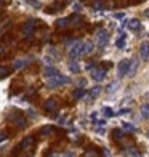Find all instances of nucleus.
Instances as JSON below:
<instances>
[{"label": "nucleus", "instance_id": "58836bf2", "mask_svg": "<svg viewBox=\"0 0 149 157\" xmlns=\"http://www.w3.org/2000/svg\"><path fill=\"white\" fill-rule=\"evenodd\" d=\"M85 85H87V80H85V78H80V80H79V87H85Z\"/></svg>", "mask_w": 149, "mask_h": 157}, {"label": "nucleus", "instance_id": "f03ea898", "mask_svg": "<svg viewBox=\"0 0 149 157\" xmlns=\"http://www.w3.org/2000/svg\"><path fill=\"white\" fill-rule=\"evenodd\" d=\"M96 39H98V47L101 50H104L106 47H108V44H109V32L106 29H98Z\"/></svg>", "mask_w": 149, "mask_h": 157}, {"label": "nucleus", "instance_id": "c03bdc74", "mask_svg": "<svg viewBox=\"0 0 149 157\" xmlns=\"http://www.w3.org/2000/svg\"><path fill=\"white\" fill-rule=\"evenodd\" d=\"M103 154H104V155H111V152H109V149H103Z\"/></svg>", "mask_w": 149, "mask_h": 157}, {"label": "nucleus", "instance_id": "1a4fd4ad", "mask_svg": "<svg viewBox=\"0 0 149 157\" xmlns=\"http://www.w3.org/2000/svg\"><path fill=\"white\" fill-rule=\"evenodd\" d=\"M127 29H128V31H133V32L139 31V29H141V23H139V19H136V18L128 19V21H127Z\"/></svg>", "mask_w": 149, "mask_h": 157}, {"label": "nucleus", "instance_id": "a19ab883", "mask_svg": "<svg viewBox=\"0 0 149 157\" xmlns=\"http://www.w3.org/2000/svg\"><path fill=\"white\" fill-rule=\"evenodd\" d=\"M45 63H47V64H52V63H53V58H50V56H45Z\"/></svg>", "mask_w": 149, "mask_h": 157}, {"label": "nucleus", "instance_id": "0eeeda50", "mask_svg": "<svg viewBox=\"0 0 149 157\" xmlns=\"http://www.w3.org/2000/svg\"><path fill=\"white\" fill-rule=\"evenodd\" d=\"M90 74H91V78L95 82H103L106 78V69H93Z\"/></svg>", "mask_w": 149, "mask_h": 157}, {"label": "nucleus", "instance_id": "ddd939ff", "mask_svg": "<svg viewBox=\"0 0 149 157\" xmlns=\"http://www.w3.org/2000/svg\"><path fill=\"white\" fill-rule=\"evenodd\" d=\"M45 109L48 112H56V109H58V103H56L55 98H50L45 101Z\"/></svg>", "mask_w": 149, "mask_h": 157}, {"label": "nucleus", "instance_id": "79ce46f5", "mask_svg": "<svg viewBox=\"0 0 149 157\" xmlns=\"http://www.w3.org/2000/svg\"><path fill=\"white\" fill-rule=\"evenodd\" d=\"M5 140H6V136H5L3 133H0V143H2V141H5Z\"/></svg>", "mask_w": 149, "mask_h": 157}, {"label": "nucleus", "instance_id": "8fccbe9b", "mask_svg": "<svg viewBox=\"0 0 149 157\" xmlns=\"http://www.w3.org/2000/svg\"><path fill=\"white\" fill-rule=\"evenodd\" d=\"M2 2H3V0H0V3H2Z\"/></svg>", "mask_w": 149, "mask_h": 157}, {"label": "nucleus", "instance_id": "7ed1b4c3", "mask_svg": "<svg viewBox=\"0 0 149 157\" xmlns=\"http://www.w3.org/2000/svg\"><path fill=\"white\" fill-rule=\"evenodd\" d=\"M82 44H83V42L77 40L72 47H69V56L72 59H77L79 56H82Z\"/></svg>", "mask_w": 149, "mask_h": 157}, {"label": "nucleus", "instance_id": "4468645a", "mask_svg": "<svg viewBox=\"0 0 149 157\" xmlns=\"http://www.w3.org/2000/svg\"><path fill=\"white\" fill-rule=\"evenodd\" d=\"M29 63H31V58H27V59H23V58L15 59V61H13V69H21V67L27 66Z\"/></svg>", "mask_w": 149, "mask_h": 157}, {"label": "nucleus", "instance_id": "cd10ccee", "mask_svg": "<svg viewBox=\"0 0 149 157\" xmlns=\"http://www.w3.org/2000/svg\"><path fill=\"white\" fill-rule=\"evenodd\" d=\"M52 130H53V127L52 125H47V127H44V128H40V135H42V136H47V135H50V133H52Z\"/></svg>", "mask_w": 149, "mask_h": 157}, {"label": "nucleus", "instance_id": "49530a36", "mask_svg": "<svg viewBox=\"0 0 149 157\" xmlns=\"http://www.w3.org/2000/svg\"><path fill=\"white\" fill-rule=\"evenodd\" d=\"M85 155H96L95 152H91V151H88V152H85Z\"/></svg>", "mask_w": 149, "mask_h": 157}, {"label": "nucleus", "instance_id": "2eb2a0df", "mask_svg": "<svg viewBox=\"0 0 149 157\" xmlns=\"http://www.w3.org/2000/svg\"><path fill=\"white\" fill-rule=\"evenodd\" d=\"M32 144H34V138L32 136H27V138H24L23 141H21V144L18 146V149H29Z\"/></svg>", "mask_w": 149, "mask_h": 157}, {"label": "nucleus", "instance_id": "a878e982", "mask_svg": "<svg viewBox=\"0 0 149 157\" xmlns=\"http://www.w3.org/2000/svg\"><path fill=\"white\" fill-rule=\"evenodd\" d=\"M141 116H143L144 119H149V103L141 106Z\"/></svg>", "mask_w": 149, "mask_h": 157}, {"label": "nucleus", "instance_id": "473e14b6", "mask_svg": "<svg viewBox=\"0 0 149 157\" xmlns=\"http://www.w3.org/2000/svg\"><path fill=\"white\" fill-rule=\"evenodd\" d=\"M26 2L29 3V5H32L34 8H37V10L40 8V2H37V0H26Z\"/></svg>", "mask_w": 149, "mask_h": 157}, {"label": "nucleus", "instance_id": "72a5a7b5", "mask_svg": "<svg viewBox=\"0 0 149 157\" xmlns=\"http://www.w3.org/2000/svg\"><path fill=\"white\" fill-rule=\"evenodd\" d=\"M26 112H27V116H29V117H32V119H35V117H37V112H35L34 109H27Z\"/></svg>", "mask_w": 149, "mask_h": 157}, {"label": "nucleus", "instance_id": "39448f33", "mask_svg": "<svg viewBox=\"0 0 149 157\" xmlns=\"http://www.w3.org/2000/svg\"><path fill=\"white\" fill-rule=\"evenodd\" d=\"M128 67H130V61L128 59H122L117 64V75H119V78H122V77H125L127 74H128Z\"/></svg>", "mask_w": 149, "mask_h": 157}, {"label": "nucleus", "instance_id": "c9c22d12", "mask_svg": "<svg viewBox=\"0 0 149 157\" xmlns=\"http://www.w3.org/2000/svg\"><path fill=\"white\" fill-rule=\"evenodd\" d=\"M114 18H116V19H124L125 15H124V13H114Z\"/></svg>", "mask_w": 149, "mask_h": 157}, {"label": "nucleus", "instance_id": "dca6fc26", "mask_svg": "<svg viewBox=\"0 0 149 157\" xmlns=\"http://www.w3.org/2000/svg\"><path fill=\"white\" fill-rule=\"evenodd\" d=\"M125 42H127V35L122 32V34H120V37L117 39V42H116V47H117L119 50H124V48H125Z\"/></svg>", "mask_w": 149, "mask_h": 157}, {"label": "nucleus", "instance_id": "f704fd0d", "mask_svg": "<svg viewBox=\"0 0 149 157\" xmlns=\"http://www.w3.org/2000/svg\"><path fill=\"white\" fill-rule=\"evenodd\" d=\"M87 69L90 71V72H91V71H93V69H96V66H95V63H88V64H87Z\"/></svg>", "mask_w": 149, "mask_h": 157}, {"label": "nucleus", "instance_id": "c756f323", "mask_svg": "<svg viewBox=\"0 0 149 157\" xmlns=\"http://www.w3.org/2000/svg\"><path fill=\"white\" fill-rule=\"evenodd\" d=\"M125 154L127 155H141V152H138L135 147H125Z\"/></svg>", "mask_w": 149, "mask_h": 157}, {"label": "nucleus", "instance_id": "a18cd8bd", "mask_svg": "<svg viewBox=\"0 0 149 157\" xmlns=\"http://www.w3.org/2000/svg\"><path fill=\"white\" fill-rule=\"evenodd\" d=\"M3 53H5V48H3L2 45H0V55H3Z\"/></svg>", "mask_w": 149, "mask_h": 157}, {"label": "nucleus", "instance_id": "b1692460", "mask_svg": "<svg viewBox=\"0 0 149 157\" xmlns=\"http://www.w3.org/2000/svg\"><path fill=\"white\" fill-rule=\"evenodd\" d=\"M103 116H104L106 119H109V117H114L116 112L112 111L111 108H108V106H104V108H103Z\"/></svg>", "mask_w": 149, "mask_h": 157}, {"label": "nucleus", "instance_id": "393cba45", "mask_svg": "<svg viewBox=\"0 0 149 157\" xmlns=\"http://www.w3.org/2000/svg\"><path fill=\"white\" fill-rule=\"evenodd\" d=\"M119 88V82L117 80H114V82H111L109 85H108V88H106V91H108V93H114V91Z\"/></svg>", "mask_w": 149, "mask_h": 157}, {"label": "nucleus", "instance_id": "aec40b11", "mask_svg": "<svg viewBox=\"0 0 149 157\" xmlns=\"http://www.w3.org/2000/svg\"><path fill=\"white\" fill-rule=\"evenodd\" d=\"M69 18H59L58 21H56V27H59V29H63V27H67L69 26Z\"/></svg>", "mask_w": 149, "mask_h": 157}, {"label": "nucleus", "instance_id": "6ab92c4d", "mask_svg": "<svg viewBox=\"0 0 149 157\" xmlns=\"http://www.w3.org/2000/svg\"><path fill=\"white\" fill-rule=\"evenodd\" d=\"M99 93H101V87H99V85H96V87H93V88L90 90L88 98H90V99H95V98H96Z\"/></svg>", "mask_w": 149, "mask_h": 157}, {"label": "nucleus", "instance_id": "4c0bfd02", "mask_svg": "<svg viewBox=\"0 0 149 157\" xmlns=\"http://www.w3.org/2000/svg\"><path fill=\"white\" fill-rule=\"evenodd\" d=\"M90 117H91V120H93V122H96V120H98V114H96V112H91Z\"/></svg>", "mask_w": 149, "mask_h": 157}, {"label": "nucleus", "instance_id": "de8ad7c7", "mask_svg": "<svg viewBox=\"0 0 149 157\" xmlns=\"http://www.w3.org/2000/svg\"><path fill=\"white\" fill-rule=\"evenodd\" d=\"M144 15H146V16L149 18V10H146V11H144Z\"/></svg>", "mask_w": 149, "mask_h": 157}, {"label": "nucleus", "instance_id": "f8f14e48", "mask_svg": "<svg viewBox=\"0 0 149 157\" xmlns=\"http://www.w3.org/2000/svg\"><path fill=\"white\" fill-rule=\"evenodd\" d=\"M93 48H95V45H93V42H91V40L83 42V44H82V56L90 55L91 52H93Z\"/></svg>", "mask_w": 149, "mask_h": 157}, {"label": "nucleus", "instance_id": "412c9836", "mask_svg": "<svg viewBox=\"0 0 149 157\" xmlns=\"http://www.w3.org/2000/svg\"><path fill=\"white\" fill-rule=\"evenodd\" d=\"M122 128H124L125 132H130V133L136 132V127H135L133 124H130V122H124V124H122Z\"/></svg>", "mask_w": 149, "mask_h": 157}, {"label": "nucleus", "instance_id": "20e7f679", "mask_svg": "<svg viewBox=\"0 0 149 157\" xmlns=\"http://www.w3.org/2000/svg\"><path fill=\"white\" fill-rule=\"evenodd\" d=\"M34 29H35V21L34 19H27L24 26H23V35L27 39H31L32 37V34H34Z\"/></svg>", "mask_w": 149, "mask_h": 157}, {"label": "nucleus", "instance_id": "37998d69", "mask_svg": "<svg viewBox=\"0 0 149 157\" xmlns=\"http://www.w3.org/2000/svg\"><path fill=\"white\" fill-rule=\"evenodd\" d=\"M66 120H67L66 117H61V119H59V124H61V125H63V124H66Z\"/></svg>", "mask_w": 149, "mask_h": 157}, {"label": "nucleus", "instance_id": "423d86ee", "mask_svg": "<svg viewBox=\"0 0 149 157\" xmlns=\"http://www.w3.org/2000/svg\"><path fill=\"white\" fill-rule=\"evenodd\" d=\"M10 120H13V124H15L18 128H24V127H26V124H27L26 117L19 116V114H18L16 111H15V114H10Z\"/></svg>", "mask_w": 149, "mask_h": 157}, {"label": "nucleus", "instance_id": "bb28decb", "mask_svg": "<svg viewBox=\"0 0 149 157\" xmlns=\"http://www.w3.org/2000/svg\"><path fill=\"white\" fill-rule=\"evenodd\" d=\"M11 72V67H0V78H5V77H8Z\"/></svg>", "mask_w": 149, "mask_h": 157}, {"label": "nucleus", "instance_id": "4be33fe9", "mask_svg": "<svg viewBox=\"0 0 149 157\" xmlns=\"http://www.w3.org/2000/svg\"><path fill=\"white\" fill-rule=\"evenodd\" d=\"M61 8H63V3H53V5L48 6L47 13H56V11H59Z\"/></svg>", "mask_w": 149, "mask_h": 157}, {"label": "nucleus", "instance_id": "09e8293b", "mask_svg": "<svg viewBox=\"0 0 149 157\" xmlns=\"http://www.w3.org/2000/svg\"><path fill=\"white\" fill-rule=\"evenodd\" d=\"M146 136H147V138H149V132H147V133H146Z\"/></svg>", "mask_w": 149, "mask_h": 157}, {"label": "nucleus", "instance_id": "ea45409f", "mask_svg": "<svg viewBox=\"0 0 149 157\" xmlns=\"http://www.w3.org/2000/svg\"><path fill=\"white\" fill-rule=\"evenodd\" d=\"M50 55H53L55 58H58V53H56V50H55V48H52V50H50Z\"/></svg>", "mask_w": 149, "mask_h": 157}, {"label": "nucleus", "instance_id": "9d476101", "mask_svg": "<svg viewBox=\"0 0 149 157\" xmlns=\"http://www.w3.org/2000/svg\"><path fill=\"white\" fill-rule=\"evenodd\" d=\"M138 67H139V61L135 58V59H130V67H128V77H135L138 72Z\"/></svg>", "mask_w": 149, "mask_h": 157}, {"label": "nucleus", "instance_id": "c85d7f7f", "mask_svg": "<svg viewBox=\"0 0 149 157\" xmlns=\"http://www.w3.org/2000/svg\"><path fill=\"white\" fill-rule=\"evenodd\" d=\"M93 10H95V11L104 10V3L101 2V0H96V2H93Z\"/></svg>", "mask_w": 149, "mask_h": 157}, {"label": "nucleus", "instance_id": "7c9ffc66", "mask_svg": "<svg viewBox=\"0 0 149 157\" xmlns=\"http://www.w3.org/2000/svg\"><path fill=\"white\" fill-rule=\"evenodd\" d=\"M72 11H74V13H80V11H82V3L75 2V3L72 5Z\"/></svg>", "mask_w": 149, "mask_h": 157}, {"label": "nucleus", "instance_id": "f3484780", "mask_svg": "<svg viewBox=\"0 0 149 157\" xmlns=\"http://www.w3.org/2000/svg\"><path fill=\"white\" fill-rule=\"evenodd\" d=\"M69 71L72 74H77V72H80V64H79V61H71L69 63Z\"/></svg>", "mask_w": 149, "mask_h": 157}, {"label": "nucleus", "instance_id": "9b49d317", "mask_svg": "<svg viewBox=\"0 0 149 157\" xmlns=\"http://www.w3.org/2000/svg\"><path fill=\"white\" fill-rule=\"evenodd\" d=\"M59 74V71L56 69L55 66H52V64H48V66L45 67V71H44V75L47 77V78H52V77H56Z\"/></svg>", "mask_w": 149, "mask_h": 157}, {"label": "nucleus", "instance_id": "2f4dec72", "mask_svg": "<svg viewBox=\"0 0 149 157\" xmlns=\"http://www.w3.org/2000/svg\"><path fill=\"white\" fill-rule=\"evenodd\" d=\"M128 112H130V108H122L116 112V116H125V114H128Z\"/></svg>", "mask_w": 149, "mask_h": 157}, {"label": "nucleus", "instance_id": "6e6552de", "mask_svg": "<svg viewBox=\"0 0 149 157\" xmlns=\"http://www.w3.org/2000/svg\"><path fill=\"white\" fill-rule=\"evenodd\" d=\"M139 58L146 61L149 58V42L144 40V42H141V45H139Z\"/></svg>", "mask_w": 149, "mask_h": 157}, {"label": "nucleus", "instance_id": "5701e85b", "mask_svg": "<svg viewBox=\"0 0 149 157\" xmlns=\"http://www.w3.org/2000/svg\"><path fill=\"white\" fill-rule=\"evenodd\" d=\"M124 128L122 130H119V128H116L114 132H112V136H114V140H117V141H120V140H124Z\"/></svg>", "mask_w": 149, "mask_h": 157}, {"label": "nucleus", "instance_id": "f257e3e1", "mask_svg": "<svg viewBox=\"0 0 149 157\" xmlns=\"http://www.w3.org/2000/svg\"><path fill=\"white\" fill-rule=\"evenodd\" d=\"M71 82V78L64 74H58L56 77H52V78H48V82H47V88H58L61 87L63 83H69Z\"/></svg>", "mask_w": 149, "mask_h": 157}, {"label": "nucleus", "instance_id": "a211bd4d", "mask_svg": "<svg viewBox=\"0 0 149 157\" xmlns=\"http://www.w3.org/2000/svg\"><path fill=\"white\" fill-rule=\"evenodd\" d=\"M85 95H87L85 88L83 87H79V88L74 91V99H82V98H85Z\"/></svg>", "mask_w": 149, "mask_h": 157}, {"label": "nucleus", "instance_id": "e433bc0d", "mask_svg": "<svg viewBox=\"0 0 149 157\" xmlns=\"http://www.w3.org/2000/svg\"><path fill=\"white\" fill-rule=\"evenodd\" d=\"M95 124H96L98 127H104V125H106V120H104V119H101V120H96Z\"/></svg>", "mask_w": 149, "mask_h": 157}]
</instances>
